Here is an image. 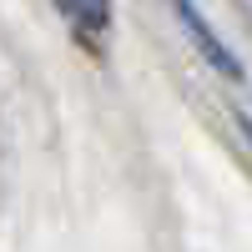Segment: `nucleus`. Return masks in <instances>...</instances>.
Masks as SVG:
<instances>
[{
    "instance_id": "nucleus-1",
    "label": "nucleus",
    "mask_w": 252,
    "mask_h": 252,
    "mask_svg": "<svg viewBox=\"0 0 252 252\" xmlns=\"http://www.w3.org/2000/svg\"><path fill=\"white\" fill-rule=\"evenodd\" d=\"M172 5H177V15L187 20V31H192V40H197V46H202L207 56H212V61H217V66H222L227 76H242V66H237L232 56H227V46H222V40L212 35V26H207V20H202V15H197L192 5H187V0H172Z\"/></svg>"
},
{
    "instance_id": "nucleus-2",
    "label": "nucleus",
    "mask_w": 252,
    "mask_h": 252,
    "mask_svg": "<svg viewBox=\"0 0 252 252\" xmlns=\"http://www.w3.org/2000/svg\"><path fill=\"white\" fill-rule=\"evenodd\" d=\"M56 5H61V10H71V0H56Z\"/></svg>"
},
{
    "instance_id": "nucleus-3",
    "label": "nucleus",
    "mask_w": 252,
    "mask_h": 252,
    "mask_svg": "<svg viewBox=\"0 0 252 252\" xmlns=\"http://www.w3.org/2000/svg\"><path fill=\"white\" fill-rule=\"evenodd\" d=\"M242 126H247V131H252V116H242Z\"/></svg>"
}]
</instances>
